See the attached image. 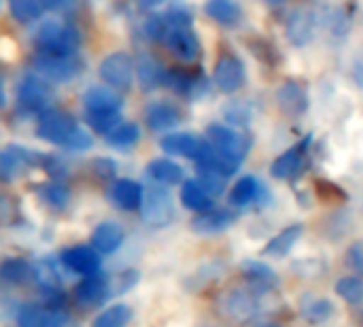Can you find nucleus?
Returning a JSON list of instances; mask_svg holds the SVG:
<instances>
[{"mask_svg": "<svg viewBox=\"0 0 363 327\" xmlns=\"http://www.w3.org/2000/svg\"><path fill=\"white\" fill-rule=\"evenodd\" d=\"M36 134L45 143L60 145L70 151H85L91 147L89 132L83 130L72 115L55 109H47L40 113L36 121Z\"/></svg>", "mask_w": 363, "mask_h": 327, "instance_id": "f257e3e1", "label": "nucleus"}, {"mask_svg": "<svg viewBox=\"0 0 363 327\" xmlns=\"http://www.w3.org/2000/svg\"><path fill=\"white\" fill-rule=\"evenodd\" d=\"M34 43L38 45L40 53L47 55H74L81 45V32L72 23L47 19L36 28Z\"/></svg>", "mask_w": 363, "mask_h": 327, "instance_id": "f03ea898", "label": "nucleus"}, {"mask_svg": "<svg viewBox=\"0 0 363 327\" xmlns=\"http://www.w3.org/2000/svg\"><path fill=\"white\" fill-rule=\"evenodd\" d=\"M206 143L225 160L242 164V160L247 157L249 149H251V140L245 132H238L230 126H221V123H211L206 128Z\"/></svg>", "mask_w": 363, "mask_h": 327, "instance_id": "7ed1b4c3", "label": "nucleus"}, {"mask_svg": "<svg viewBox=\"0 0 363 327\" xmlns=\"http://www.w3.org/2000/svg\"><path fill=\"white\" fill-rule=\"evenodd\" d=\"M140 217L149 228H166L174 219V202L164 185H151L143 189Z\"/></svg>", "mask_w": 363, "mask_h": 327, "instance_id": "20e7f679", "label": "nucleus"}, {"mask_svg": "<svg viewBox=\"0 0 363 327\" xmlns=\"http://www.w3.org/2000/svg\"><path fill=\"white\" fill-rule=\"evenodd\" d=\"M83 64L74 55H47L38 53L34 57V72L49 83H68L79 77Z\"/></svg>", "mask_w": 363, "mask_h": 327, "instance_id": "39448f33", "label": "nucleus"}, {"mask_svg": "<svg viewBox=\"0 0 363 327\" xmlns=\"http://www.w3.org/2000/svg\"><path fill=\"white\" fill-rule=\"evenodd\" d=\"M213 83L223 94L240 92L245 87V83H247V68H245L242 60L232 51L221 53L217 57V64H215V70H213Z\"/></svg>", "mask_w": 363, "mask_h": 327, "instance_id": "423d86ee", "label": "nucleus"}, {"mask_svg": "<svg viewBox=\"0 0 363 327\" xmlns=\"http://www.w3.org/2000/svg\"><path fill=\"white\" fill-rule=\"evenodd\" d=\"M53 100L51 83L45 81L38 74H26L17 85V102L23 111L30 113H43L49 109Z\"/></svg>", "mask_w": 363, "mask_h": 327, "instance_id": "0eeeda50", "label": "nucleus"}, {"mask_svg": "<svg viewBox=\"0 0 363 327\" xmlns=\"http://www.w3.org/2000/svg\"><path fill=\"white\" fill-rule=\"evenodd\" d=\"M98 74L115 92L128 89L134 81V60L125 51H115L100 62Z\"/></svg>", "mask_w": 363, "mask_h": 327, "instance_id": "6e6552de", "label": "nucleus"}, {"mask_svg": "<svg viewBox=\"0 0 363 327\" xmlns=\"http://www.w3.org/2000/svg\"><path fill=\"white\" fill-rule=\"evenodd\" d=\"M219 311L223 317L236 323H249L259 315L257 298L247 289H230L219 300Z\"/></svg>", "mask_w": 363, "mask_h": 327, "instance_id": "1a4fd4ad", "label": "nucleus"}, {"mask_svg": "<svg viewBox=\"0 0 363 327\" xmlns=\"http://www.w3.org/2000/svg\"><path fill=\"white\" fill-rule=\"evenodd\" d=\"M164 43L183 62H196L200 57V38L191 23H166Z\"/></svg>", "mask_w": 363, "mask_h": 327, "instance_id": "9d476101", "label": "nucleus"}, {"mask_svg": "<svg viewBox=\"0 0 363 327\" xmlns=\"http://www.w3.org/2000/svg\"><path fill=\"white\" fill-rule=\"evenodd\" d=\"M308 147H311V136H306L302 143L289 147L283 155H279V157L272 162L270 174H272L277 181H291V179L300 177L302 170L306 168Z\"/></svg>", "mask_w": 363, "mask_h": 327, "instance_id": "9b49d317", "label": "nucleus"}, {"mask_svg": "<svg viewBox=\"0 0 363 327\" xmlns=\"http://www.w3.org/2000/svg\"><path fill=\"white\" fill-rule=\"evenodd\" d=\"M45 157L28 151L21 145H9L0 151V181H13L15 177L23 174L28 168L38 166Z\"/></svg>", "mask_w": 363, "mask_h": 327, "instance_id": "f8f14e48", "label": "nucleus"}, {"mask_svg": "<svg viewBox=\"0 0 363 327\" xmlns=\"http://www.w3.org/2000/svg\"><path fill=\"white\" fill-rule=\"evenodd\" d=\"M60 262L66 270L81 275V277H91V275H98V270H100V253L87 245L66 247L60 253Z\"/></svg>", "mask_w": 363, "mask_h": 327, "instance_id": "ddd939ff", "label": "nucleus"}, {"mask_svg": "<svg viewBox=\"0 0 363 327\" xmlns=\"http://www.w3.org/2000/svg\"><path fill=\"white\" fill-rule=\"evenodd\" d=\"M308 92L304 83L289 79L277 89V106L283 115L287 117H302L308 111Z\"/></svg>", "mask_w": 363, "mask_h": 327, "instance_id": "4468645a", "label": "nucleus"}, {"mask_svg": "<svg viewBox=\"0 0 363 327\" xmlns=\"http://www.w3.org/2000/svg\"><path fill=\"white\" fill-rule=\"evenodd\" d=\"M268 198H270V194H268L266 185L257 177H251V174L240 177L230 189V202L238 209L249 206V204H257V206L268 204Z\"/></svg>", "mask_w": 363, "mask_h": 327, "instance_id": "2eb2a0df", "label": "nucleus"}, {"mask_svg": "<svg viewBox=\"0 0 363 327\" xmlns=\"http://www.w3.org/2000/svg\"><path fill=\"white\" fill-rule=\"evenodd\" d=\"M181 119H183L181 109L174 102H170V100H153L145 109L147 128L153 130V132L172 130V128H177L181 123Z\"/></svg>", "mask_w": 363, "mask_h": 327, "instance_id": "dca6fc26", "label": "nucleus"}, {"mask_svg": "<svg viewBox=\"0 0 363 327\" xmlns=\"http://www.w3.org/2000/svg\"><path fill=\"white\" fill-rule=\"evenodd\" d=\"M111 298V283L104 279V277H98V275H91V277H85L77 287H74V302L89 311V309H96L100 306L102 302H106Z\"/></svg>", "mask_w": 363, "mask_h": 327, "instance_id": "f3484780", "label": "nucleus"}, {"mask_svg": "<svg viewBox=\"0 0 363 327\" xmlns=\"http://www.w3.org/2000/svg\"><path fill=\"white\" fill-rule=\"evenodd\" d=\"M285 34L294 47H306L315 36V13L311 9H296L285 23Z\"/></svg>", "mask_w": 363, "mask_h": 327, "instance_id": "a211bd4d", "label": "nucleus"}, {"mask_svg": "<svg viewBox=\"0 0 363 327\" xmlns=\"http://www.w3.org/2000/svg\"><path fill=\"white\" fill-rule=\"evenodd\" d=\"M164 85H168L177 94L198 98L200 92L206 89V77H202L200 72L187 70V68H170V70H166Z\"/></svg>", "mask_w": 363, "mask_h": 327, "instance_id": "6ab92c4d", "label": "nucleus"}, {"mask_svg": "<svg viewBox=\"0 0 363 327\" xmlns=\"http://www.w3.org/2000/svg\"><path fill=\"white\" fill-rule=\"evenodd\" d=\"M121 104V96L108 85H91L83 94V106L87 113H119Z\"/></svg>", "mask_w": 363, "mask_h": 327, "instance_id": "aec40b11", "label": "nucleus"}, {"mask_svg": "<svg viewBox=\"0 0 363 327\" xmlns=\"http://www.w3.org/2000/svg\"><path fill=\"white\" fill-rule=\"evenodd\" d=\"M236 221V213L228 211V209H211L206 213H198V217H194L191 221V230L196 234H221L228 228H232Z\"/></svg>", "mask_w": 363, "mask_h": 327, "instance_id": "412c9836", "label": "nucleus"}, {"mask_svg": "<svg viewBox=\"0 0 363 327\" xmlns=\"http://www.w3.org/2000/svg\"><path fill=\"white\" fill-rule=\"evenodd\" d=\"M108 200L121 211H136L140 209L143 187L132 179H115L108 187Z\"/></svg>", "mask_w": 363, "mask_h": 327, "instance_id": "4be33fe9", "label": "nucleus"}, {"mask_svg": "<svg viewBox=\"0 0 363 327\" xmlns=\"http://www.w3.org/2000/svg\"><path fill=\"white\" fill-rule=\"evenodd\" d=\"M162 149L170 155H179V157H189L196 160L204 147V140L189 134V132H170L162 138Z\"/></svg>", "mask_w": 363, "mask_h": 327, "instance_id": "5701e85b", "label": "nucleus"}, {"mask_svg": "<svg viewBox=\"0 0 363 327\" xmlns=\"http://www.w3.org/2000/svg\"><path fill=\"white\" fill-rule=\"evenodd\" d=\"M134 70H136V81L140 83L143 89L151 92L155 87H160L164 83V77H166V70L164 66L160 64V60L151 53H140L136 57V64H134Z\"/></svg>", "mask_w": 363, "mask_h": 327, "instance_id": "b1692460", "label": "nucleus"}, {"mask_svg": "<svg viewBox=\"0 0 363 327\" xmlns=\"http://www.w3.org/2000/svg\"><path fill=\"white\" fill-rule=\"evenodd\" d=\"M125 232L119 223L115 221H104L100 223L94 234H91V247L100 253V255H111L115 253L121 245H123Z\"/></svg>", "mask_w": 363, "mask_h": 327, "instance_id": "393cba45", "label": "nucleus"}, {"mask_svg": "<svg viewBox=\"0 0 363 327\" xmlns=\"http://www.w3.org/2000/svg\"><path fill=\"white\" fill-rule=\"evenodd\" d=\"M32 281L47 294H53L62 285V275L51 255H45L32 264Z\"/></svg>", "mask_w": 363, "mask_h": 327, "instance_id": "a878e982", "label": "nucleus"}, {"mask_svg": "<svg viewBox=\"0 0 363 327\" xmlns=\"http://www.w3.org/2000/svg\"><path fill=\"white\" fill-rule=\"evenodd\" d=\"M181 202L185 209L194 211V213H206L215 206V198L196 181V179H189V181H183V187H181Z\"/></svg>", "mask_w": 363, "mask_h": 327, "instance_id": "bb28decb", "label": "nucleus"}, {"mask_svg": "<svg viewBox=\"0 0 363 327\" xmlns=\"http://www.w3.org/2000/svg\"><path fill=\"white\" fill-rule=\"evenodd\" d=\"M204 13L225 28H234L242 19V6L236 0H206Z\"/></svg>", "mask_w": 363, "mask_h": 327, "instance_id": "cd10ccee", "label": "nucleus"}, {"mask_svg": "<svg viewBox=\"0 0 363 327\" xmlns=\"http://www.w3.org/2000/svg\"><path fill=\"white\" fill-rule=\"evenodd\" d=\"M302 234H304V226L302 223L289 226L283 232H279L272 240H268V245L264 247V253L270 255V257H285L287 253H291V249L302 238Z\"/></svg>", "mask_w": 363, "mask_h": 327, "instance_id": "c85d7f7f", "label": "nucleus"}, {"mask_svg": "<svg viewBox=\"0 0 363 327\" xmlns=\"http://www.w3.org/2000/svg\"><path fill=\"white\" fill-rule=\"evenodd\" d=\"M147 177L153 179L155 183H160V185H177V183L183 181L185 172H183V168H181L177 162L164 160V157H162V160L149 162V166H147Z\"/></svg>", "mask_w": 363, "mask_h": 327, "instance_id": "c756f323", "label": "nucleus"}, {"mask_svg": "<svg viewBox=\"0 0 363 327\" xmlns=\"http://www.w3.org/2000/svg\"><path fill=\"white\" fill-rule=\"evenodd\" d=\"M0 279L9 285H23L32 279V264L21 257H9L0 264Z\"/></svg>", "mask_w": 363, "mask_h": 327, "instance_id": "7c9ffc66", "label": "nucleus"}, {"mask_svg": "<svg viewBox=\"0 0 363 327\" xmlns=\"http://www.w3.org/2000/svg\"><path fill=\"white\" fill-rule=\"evenodd\" d=\"M242 275L247 277V281H251V285L259 287V289H270L277 285V272L255 260H247L242 262Z\"/></svg>", "mask_w": 363, "mask_h": 327, "instance_id": "2f4dec72", "label": "nucleus"}, {"mask_svg": "<svg viewBox=\"0 0 363 327\" xmlns=\"http://www.w3.org/2000/svg\"><path fill=\"white\" fill-rule=\"evenodd\" d=\"M36 194L40 198V202L53 211H64L70 204V192L62 185V183H43L36 187Z\"/></svg>", "mask_w": 363, "mask_h": 327, "instance_id": "473e14b6", "label": "nucleus"}, {"mask_svg": "<svg viewBox=\"0 0 363 327\" xmlns=\"http://www.w3.org/2000/svg\"><path fill=\"white\" fill-rule=\"evenodd\" d=\"M106 143L115 149H130L138 143L140 138V130L136 123H130V121H119L108 134H104Z\"/></svg>", "mask_w": 363, "mask_h": 327, "instance_id": "72a5a7b5", "label": "nucleus"}, {"mask_svg": "<svg viewBox=\"0 0 363 327\" xmlns=\"http://www.w3.org/2000/svg\"><path fill=\"white\" fill-rule=\"evenodd\" d=\"M132 321V309L128 304H113L108 309H104L96 319L91 327H128Z\"/></svg>", "mask_w": 363, "mask_h": 327, "instance_id": "f704fd0d", "label": "nucleus"}, {"mask_svg": "<svg viewBox=\"0 0 363 327\" xmlns=\"http://www.w3.org/2000/svg\"><path fill=\"white\" fill-rule=\"evenodd\" d=\"M9 11L15 21L30 23L43 15L45 4H43V0H9Z\"/></svg>", "mask_w": 363, "mask_h": 327, "instance_id": "c9c22d12", "label": "nucleus"}, {"mask_svg": "<svg viewBox=\"0 0 363 327\" xmlns=\"http://www.w3.org/2000/svg\"><path fill=\"white\" fill-rule=\"evenodd\" d=\"M334 313H336L334 304H332L330 300H325V298L311 300V302H306L304 309H302L304 319H306L308 323H315V326H321V323L330 321Z\"/></svg>", "mask_w": 363, "mask_h": 327, "instance_id": "e433bc0d", "label": "nucleus"}, {"mask_svg": "<svg viewBox=\"0 0 363 327\" xmlns=\"http://www.w3.org/2000/svg\"><path fill=\"white\" fill-rule=\"evenodd\" d=\"M336 294L349 302V304H357L363 300V281L359 277H345L338 281L336 285Z\"/></svg>", "mask_w": 363, "mask_h": 327, "instance_id": "4c0bfd02", "label": "nucleus"}, {"mask_svg": "<svg viewBox=\"0 0 363 327\" xmlns=\"http://www.w3.org/2000/svg\"><path fill=\"white\" fill-rule=\"evenodd\" d=\"M87 126L100 134H108L121 119L119 113H87Z\"/></svg>", "mask_w": 363, "mask_h": 327, "instance_id": "58836bf2", "label": "nucleus"}, {"mask_svg": "<svg viewBox=\"0 0 363 327\" xmlns=\"http://www.w3.org/2000/svg\"><path fill=\"white\" fill-rule=\"evenodd\" d=\"M225 119H228L232 126H240V128H245V126H249V123H251L253 113H251L249 104H245V102H232V104H228V106H225Z\"/></svg>", "mask_w": 363, "mask_h": 327, "instance_id": "ea45409f", "label": "nucleus"}, {"mask_svg": "<svg viewBox=\"0 0 363 327\" xmlns=\"http://www.w3.org/2000/svg\"><path fill=\"white\" fill-rule=\"evenodd\" d=\"M45 311L36 304H23L17 313V327H40Z\"/></svg>", "mask_w": 363, "mask_h": 327, "instance_id": "a19ab883", "label": "nucleus"}, {"mask_svg": "<svg viewBox=\"0 0 363 327\" xmlns=\"http://www.w3.org/2000/svg\"><path fill=\"white\" fill-rule=\"evenodd\" d=\"M213 198L215 196H219V194H223V189H225V179L221 177V174H217V172H211V170H198V179H196Z\"/></svg>", "mask_w": 363, "mask_h": 327, "instance_id": "79ce46f5", "label": "nucleus"}, {"mask_svg": "<svg viewBox=\"0 0 363 327\" xmlns=\"http://www.w3.org/2000/svg\"><path fill=\"white\" fill-rule=\"evenodd\" d=\"M315 192L323 202H342V200H347V194L336 183H332L328 179H319L315 183Z\"/></svg>", "mask_w": 363, "mask_h": 327, "instance_id": "37998d69", "label": "nucleus"}, {"mask_svg": "<svg viewBox=\"0 0 363 327\" xmlns=\"http://www.w3.org/2000/svg\"><path fill=\"white\" fill-rule=\"evenodd\" d=\"M143 30L147 34V38L151 40H164V34H166V19L160 17V15H149L143 23Z\"/></svg>", "mask_w": 363, "mask_h": 327, "instance_id": "c03bdc74", "label": "nucleus"}, {"mask_svg": "<svg viewBox=\"0 0 363 327\" xmlns=\"http://www.w3.org/2000/svg\"><path fill=\"white\" fill-rule=\"evenodd\" d=\"M17 219V204L11 196L0 194V226H11Z\"/></svg>", "mask_w": 363, "mask_h": 327, "instance_id": "a18cd8bd", "label": "nucleus"}, {"mask_svg": "<svg viewBox=\"0 0 363 327\" xmlns=\"http://www.w3.org/2000/svg\"><path fill=\"white\" fill-rule=\"evenodd\" d=\"M40 327H77V323H74V319L68 313L55 309V311L45 313V319H43V326Z\"/></svg>", "mask_w": 363, "mask_h": 327, "instance_id": "49530a36", "label": "nucleus"}, {"mask_svg": "<svg viewBox=\"0 0 363 327\" xmlns=\"http://www.w3.org/2000/svg\"><path fill=\"white\" fill-rule=\"evenodd\" d=\"M347 264L363 275V243L351 245V249L347 251Z\"/></svg>", "mask_w": 363, "mask_h": 327, "instance_id": "de8ad7c7", "label": "nucleus"}, {"mask_svg": "<svg viewBox=\"0 0 363 327\" xmlns=\"http://www.w3.org/2000/svg\"><path fill=\"white\" fill-rule=\"evenodd\" d=\"M351 79H353V83L363 89V47L362 51L355 55V60H353V66H351Z\"/></svg>", "mask_w": 363, "mask_h": 327, "instance_id": "09e8293b", "label": "nucleus"}, {"mask_svg": "<svg viewBox=\"0 0 363 327\" xmlns=\"http://www.w3.org/2000/svg\"><path fill=\"white\" fill-rule=\"evenodd\" d=\"M94 168H96L98 177H102V179H108V177L115 174V164H113V160H106V157L96 160L94 162Z\"/></svg>", "mask_w": 363, "mask_h": 327, "instance_id": "8fccbe9b", "label": "nucleus"}, {"mask_svg": "<svg viewBox=\"0 0 363 327\" xmlns=\"http://www.w3.org/2000/svg\"><path fill=\"white\" fill-rule=\"evenodd\" d=\"M77 0H43L45 9H53V11H64L70 9Z\"/></svg>", "mask_w": 363, "mask_h": 327, "instance_id": "3c124183", "label": "nucleus"}, {"mask_svg": "<svg viewBox=\"0 0 363 327\" xmlns=\"http://www.w3.org/2000/svg\"><path fill=\"white\" fill-rule=\"evenodd\" d=\"M143 9H153V6H160L162 2H166V0H136Z\"/></svg>", "mask_w": 363, "mask_h": 327, "instance_id": "603ef678", "label": "nucleus"}, {"mask_svg": "<svg viewBox=\"0 0 363 327\" xmlns=\"http://www.w3.org/2000/svg\"><path fill=\"white\" fill-rule=\"evenodd\" d=\"M0 106H4V87H2V81H0Z\"/></svg>", "mask_w": 363, "mask_h": 327, "instance_id": "864d4df0", "label": "nucleus"}, {"mask_svg": "<svg viewBox=\"0 0 363 327\" xmlns=\"http://www.w3.org/2000/svg\"><path fill=\"white\" fill-rule=\"evenodd\" d=\"M266 4H272V6H279V4H283L285 0H264Z\"/></svg>", "mask_w": 363, "mask_h": 327, "instance_id": "5fc2aeb1", "label": "nucleus"}, {"mask_svg": "<svg viewBox=\"0 0 363 327\" xmlns=\"http://www.w3.org/2000/svg\"><path fill=\"white\" fill-rule=\"evenodd\" d=\"M262 327H281V326H274V323H268V326H262Z\"/></svg>", "mask_w": 363, "mask_h": 327, "instance_id": "6e6d98bb", "label": "nucleus"}]
</instances>
